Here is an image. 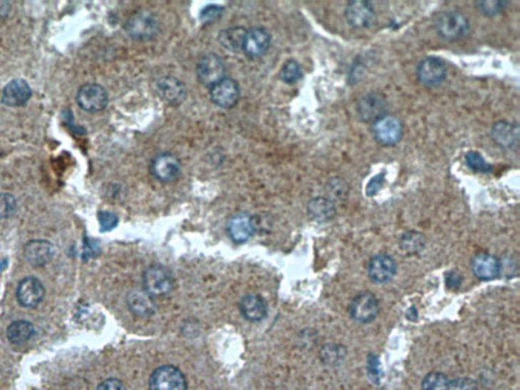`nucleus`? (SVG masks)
<instances>
[{
	"label": "nucleus",
	"instance_id": "nucleus-1",
	"mask_svg": "<svg viewBox=\"0 0 520 390\" xmlns=\"http://www.w3.org/2000/svg\"><path fill=\"white\" fill-rule=\"evenodd\" d=\"M435 28L443 40L455 42L469 34L471 23L462 11L449 9L439 14L436 19Z\"/></svg>",
	"mask_w": 520,
	"mask_h": 390
},
{
	"label": "nucleus",
	"instance_id": "nucleus-2",
	"mask_svg": "<svg viewBox=\"0 0 520 390\" xmlns=\"http://www.w3.org/2000/svg\"><path fill=\"white\" fill-rule=\"evenodd\" d=\"M125 30L133 39L151 40L159 32V21L152 11L140 9L126 21Z\"/></svg>",
	"mask_w": 520,
	"mask_h": 390
},
{
	"label": "nucleus",
	"instance_id": "nucleus-3",
	"mask_svg": "<svg viewBox=\"0 0 520 390\" xmlns=\"http://www.w3.org/2000/svg\"><path fill=\"white\" fill-rule=\"evenodd\" d=\"M372 133L381 146L393 147L402 139L404 125L397 116L386 114L372 123Z\"/></svg>",
	"mask_w": 520,
	"mask_h": 390
},
{
	"label": "nucleus",
	"instance_id": "nucleus-4",
	"mask_svg": "<svg viewBox=\"0 0 520 390\" xmlns=\"http://www.w3.org/2000/svg\"><path fill=\"white\" fill-rule=\"evenodd\" d=\"M349 313L353 320L359 323H371L380 313V303L373 292H360L350 301Z\"/></svg>",
	"mask_w": 520,
	"mask_h": 390
},
{
	"label": "nucleus",
	"instance_id": "nucleus-5",
	"mask_svg": "<svg viewBox=\"0 0 520 390\" xmlns=\"http://www.w3.org/2000/svg\"><path fill=\"white\" fill-rule=\"evenodd\" d=\"M142 282L145 291L151 297L167 296L175 285L170 272L159 265H151L145 270Z\"/></svg>",
	"mask_w": 520,
	"mask_h": 390
},
{
	"label": "nucleus",
	"instance_id": "nucleus-6",
	"mask_svg": "<svg viewBox=\"0 0 520 390\" xmlns=\"http://www.w3.org/2000/svg\"><path fill=\"white\" fill-rule=\"evenodd\" d=\"M76 103L83 111L97 113L105 110L108 106V93L103 85L88 83L83 85L76 93Z\"/></svg>",
	"mask_w": 520,
	"mask_h": 390
},
{
	"label": "nucleus",
	"instance_id": "nucleus-7",
	"mask_svg": "<svg viewBox=\"0 0 520 390\" xmlns=\"http://www.w3.org/2000/svg\"><path fill=\"white\" fill-rule=\"evenodd\" d=\"M150 390H187V381L182 371L173 365H163L152 373Z\"/></svg>",
	"mask_w": 520,
	"mask_h": 390
},
{
	"label": "nucleus",
	"instance_id": "nucleus-8",
	"mask_svg": "<svg viewBox=\"0 0 520 390\" xmlns=\"http://www.w3.org/2000/svg\"><path fill=\"white\" fill-rule=\"evenodd\" d=\"M417 77L425 87H438L447 77V68L442 59L437 56H427L417 66Z\"/></svg>",
	"mask_w": 520,
	"mask_h": 390
},
{
	"label": "nucleus",
	"instance_id": "nucleus-9",
	"mask_svg": "<svg viewBox=\"0 0 520 390\" xmlns=\"http://www.w3.org/2000/svg\"><path fill=\"white\" fill-rule=\"evenodd\" d=\"M197 73L200 84L209 89L212 85L226 78L225 63L218 54H206L197 63Z\"/></svg>",
	"mask_w": 520,
	"mask_h": 390
},
{
	"label": "nucleus",
	"instance_id": "nucleus-10",
	"mask_svg": "<svg viewBox=\"0 0 520 390\" xmlns=\"http://www.w3.org/2000/svg\"><path fill=\"white\" fill-rule=\"evenodd\" d=\"M397 261L390 254L384 253V252L370 258L368 266H367L369 279L379 285L390 282L397 275Z\"/></svg>",
	"mask_w": 520,
	"mask_h": 390
},
{
	"label": "nucleus",
	"instance_id": "nucleus-11",
	"mask_svg": "<svg viewBox=\"0 0 520 390\" xmlns=\"http://www.w3.org/2000/svg\"><path fill=\"white\" fill-rule=\"evenodd\" d=\"M240 85L232 78H225L209 88L212 103L222 109L234 108L240 100Z\"/></svg>",
	"mask_w": 520,
	"mask_h": 390
},
{
	"label": "nucleus",
	"instance_id": "nucleus-12",
	"mask_svg": "<svg viewBox=\"0 0 520 390\" xmlns=\"http://www.w3.org/2000/svg\"><path fill=\"white\" fill-rule=\"evenodd\" d=\"M345 19L350 27L361 30L375 23L376 11L369 1H350L345 9Z\"/></svg>",
	"mask_w": 520,
	"mask_h": 390
},
{
	"label": "nucleus",
	"instance_id": "nucleus-13",
	"mask_svg": "<svg viewBox=\"0 0 520 390\" xmlns=\"http://www.w3.org/2000/svg\"><path fill=\"white\" fill-rule=\"evenodd\" d=\"M357 112L362 121L374 123L388 114V102L380 93H368L358 102Z\"/></svg>",
	"mask_w": 520,
	"mask_h": 390
},
{
	"label": "nucleus",
	"instance_id": "nucleus-14",
	"mask_svg": "<svg viewBox=\"0 0 520 390\" xmlns=\"http://www.w3.org/2000/svg\"><path fill=\"white\" fill-rule=\"evenodd\" d=\"M151 172L159 181L163 183L175 181L181 173V162L174 154H159L152 159Z\"/></svg>",
	"mask_w": 520,
	"mask_h": 390
},
{
	"label": "nucleus",
	"instance_id": "nucleus-15",
	"mask_svg": "<svg viewBox=\"0 0 520 390\" xmlns=\"http://www.w3.org/2000/svg\"><path fill=\"white\" fill-rule=\"evenodd\" d=\"M271 35L266 28L254 27L247 30L242 52L249 58H259L269 51Z\"/></svg>",
	"mask_w": 520,
	"mask_h": 390
},
{
	"label": "nucleus",
	"instance_id": "nucleus-16",
	"mask_svg": "<svg viewBox=\"0 0 520 390\" xmlns=\"http://www.w3.org/2000/svg\"><path fill=\"white\" fill-rule=\"evenodd\" d=\"M44 296V286L36 278H25L19 283L16 298L21 306L26 307V308H35L41 303Z\"/></svg>",
	"mask_w": 520,
	"mask_h": 390
},
{
	"label": "nucleus",
	"instance_id": "nucleus-17",
	"mask_svg": "<svg viewBox=\"0 0 520 390\" xmlns=\"http://www.w3.org/2000/svg\"><path fill=\"white\" fill-rule=\"evenodd\" d=\"M157 92L163 101L173 106L182 104L187 96V91L182 80L172 75H166L157 80Z\"/></svg>",
	"mask_w": 520,
	"mask_h": 390
},
{
	"label": "nucleus",
	"instance_id": "nucleus-18",
	"mask_svg": "<svg viewBox=\"0 0 520 390\" xmlns=\"http://www.w3.org/2000/svg\"><path fill=\"white\" fill-rule=\"evenodd\" d=\"M472 270L481 280H492L499 277L502 270V263L497 256L481 252L472 259Z\"/></svg>",
	"mask_w": 520,
	"mask_h": 390
},
{
	"label": "nucleus",
	"instance_id": "nucleus-19",
	"mask_svg": "<svg viewBox=\"0 0 520 390\" xmlns=\"http://www.w3.org/2000/svg\"><path fill=\"white\" fill-rule=\"evenodd\" d=\"M54 246L47 240H31L24 247V255L31 265L41 268L48 265L54 256Z\"/></svg>",
	"mask_w": 520,
	"mask_h": 390
},
{
	"label": "nucleus",
	"instance_id": "nucleus-20",
	"mask_svg": "<svg viewBox=\"0 0 520 390\" xmlns=\"http://www.w3.org/2000/svg\"><path fill=\"white\" fill-rule=\"evenodd\" d=\"M491 137L494 142L502 149H517L519 144V126L509 121H497L491 128Z\"/></svg>",
	"mask_w": 520,
	"mask_h": 390
},
{
	"label": "nucleus",
	"instance_id": "nucleus-21",
	"mask_svg": "<svg viewBox=\"0 0 520 390\" xmlns=\"http://www.w3.org/2000/svg\"><path fill=\"white\" fill-rule=\"evenodd\" d=\"M31 97L32 89L27 80L16 78L4 87L1 101L7 107H21L27 104Z\"/></svg>",
	"mask_w": 520,
	"mask_h": 390
},
{
	"label": "nucleus",
	"instance_id": "nucleus-22",
	"mask_svg": "<svg viewBox=\"0 0 520 390\" xmlns=\"http://www.w3.org/2000/svg\"><path fill=\"white\" fill-rule=\"evenodd\" d=\"M227 232L235 243H245L254 234V218L246 213L237 214L229 220Z\"/></svg>",
	"mask_w": 520,
	"mask_h": 390
},
{
	"label": "nucleus",
	"instance_id": "nucleus-23",
	"mask_svg": "<svg viewBox=\"0 0 520 390\" xmlns=\"http://www.w3.org/2000/svg\"><path fill=\"white\" fill-rule=\"evenodd\" d=\"M240 312L250 322H259L266 318L267 305L266 300L257 294H247L241 299Z\"/></svg>",
	"mask_w": 520,
	"mask_h": 390
},
{
	"label": "nucleus",
	"instance_id": "nucleus-24",
	"mask_svg": "<svg viewBox=\"0 0 520 390\" xmlns=\"http://www.w3.org/2000/svg\"><path fill=\"white\" fill-rule=\"evenodd\" d=\"M307 211L310 218L317 223L331 222L336 216L335 202L328 197H314L308 202Z\"/></svg>",
	"mask_w": 520,
	"mask_h": 390
},
{
	"label": "nucleus",
	"instance_id": "nucleus-25",
	"mask_svg": "<svg viewBox=\"0 0 520 390\" xmlns=\"http://www.w3.org/2000/svg\"><path fill=\"white\" fill-rule=\"evenodd\" d=\"M128 305L131 312L140 317H150L157 309L152 297L145 291L131 292L128 297Z\"/></svg>",
	"mask_w": 520,
	"mask_h": 390
},
{
	"label": "nucleus",
	"instance_id": "nucleus-26",
	"mask_svg": "<svg viewBox=\"0 0 520 390\" xmlns=\"http://www.w3.org/2000/svg\"><path fill=\"white\" fill-rule=\"evenodd\" d=\"M247 30L244 27H231L221 31L219 34V42L224 48L231 52L242 51L243 43Z\"/></svg>",
	"mask_w": 520,
	"mask_h": 390
},
{
	"label": "nucleus",
	"instance_id": "nucleus-27",
	"mask_svg": "<svg viewBox=\"0 0 520 390\" xmlns=\"http://www.w3.org/2000/svg\"><path fill=\"white\" fill-rule=\"evenodd\" d=\"M35 334V327L27 320H16L7 327L6 335L9 342L16 346L26 344Z\"/></svg>",
	"mask_w": 520,
	"mask_h": 390
},
{
	"label": "nucleus",
	"instance_id": "nucleus-28",
	"mask_svg": "<svg viewBox=\"0 0 520 390\" xmlns=\"http://www.w3.org/2000/svg\"><path fill=\"white\" fill-rule=\"evenodd\" d=\"M425 243H426V241H425L424 235L416 232V231H409V232L404 233L400 238V242H398L400 249L405 253L411 254V255L423 251Z\"/></svg>",
	"mask_w": 520,
	"mask_h": 390
},
{
	"label": "nucleus",
	"instance_id": "nucleus-29",
	"mask_svg": "<svg viewBox=\"0 0 520 390\" xmlns=\"http://www.w3.org/2000/svg\"><path fill=\"white\" fill-rule=\"evenodd\" d=\"M347 354V348L343 344H326L322 347L321 359L326 365L336 366L345 360Z\"/></svg>",
	"mask_w": 520,
	"mask_h": 390
},
{
	"label": "nucleus",
	"instance_id": "nucleus-30",
	"mask_svg": "<svg viewBox=\"0 0 520 390\" xmlns=\"http://www.w3.org/2000/svg\"><path fill=\"white\" fill-rule=\"evenodd\" d=\"M326 190L331 201H343L349 196L350 186L343 178L331 177L326 183Z\"/></svg>",
	"mask_w": 520,
	"mask_h": 390
},
{
	"label": "nucleus",
	"instance_id": "nucleus-31",
	"mask_svg": "<svg viewBox=\"0 0 520 390\" xmlns=\"http://www.w3.org/2000/svg\"><path fill=\"white\" fill-rule=\"evenodd\" d=\"M303 71L301 65L295 59H288L283 64L280 70V78L285 84L294 85L301 80Z\"/></svg>",
	"mask_w": 520,
	"mask_h": 390
},
{
	"label": "nucleus",
	"instance_id": "nucleus-32",
	"mask_svg": "<svg viewBox=\"0 0 520 390\" xmlns=\"http://www.w3.org/2000/svg\"><path fill=\"white\" fill-rule=\"evenodd\" d=\"M449 377L442 372H430L422 380V390H448Z\"/></svg>",
	"mask_w": 520,
	"mask_h": 390
},
{
	"label": "nucleus",
	"instance_id": "nucleus-33",
	"mask_svg": "<svg viewBox=\"0 0 520 390\" xmlns=\"http://www.w3.org/2000/svg\"><path fill=\"white\" fill-rule=\"evenodd\" d=\"M508 4L509 2L503 0H479L474 2V6L479 13L489 18H493L504 11Z\"/></svg>",
	"mask_w": 520,
	"mask_h": 390
},
{
	"label": "nucleus",
	"instance_id": "nucleus-34",
	"mask_svg": "<svg viewBox=\"0 0 520 390\" xmlns=\"http://www.w3.org/2000/svg\"><path fill=\"white\" fill-rule=\"evenodd\" d=\"M464 161L467 167L477 173H490L493 170V166L485 160L483 156L477 151L467 152L464 156Z\"/></svg>",
	"mask_w": 520,
	"mask_h": 390
},
{
	"label": "nucleus",
	"instance_id": "nucleus-35",
	"mask_svg": "<svg viewBox=\"0 0 520 390\" xmlns=\"http://www.w3.org/2000/svg\"><path fill=\"white\" fill-rule=\"evenodd\" d=\"M366 370L367 376L370 381L373 384H379L383 378V371H381V363L379 357L374 353H369L366 359Z\"/></svg>",
	"mask_w": 520,
	"mask_h": 390
},
{
	"label": "nucleus",
	"instance_id": "nucleus-36",
	"mask_svg": "<svg viewBox=\"0 0 520 390\" xmlns=\"http://www.w3.org/2000/svg\"><path fill=\"white\" fill-rule=\"evenodd\" d=\"M18 209L16 199L13 194H0V218H9L14 215Z\"/></svg>",
	"mask_w": 520,
	"mask_h": 390
},
{
	"label": "nucleus",
	"instance_id": "nucleus-37",
	"mask_svg": "<svg viewBox=\"0 0 520 390\" xmlns=\"http://www.w3.org/2000/svg\"><path fill=\"white\" fill-rule=\"evenodd\" d=\"M223 13V6H218V4H209V6H204V9L200 11L199 20L204 23H212V21H216L217 19H219Z\"/></svg>",
	"mask_w": 520,
	"mask_h": 390
},
{
	"label": "nucleus",
	"instance_id": "nucleus-38",
	"mask_svg": "<svg viewBox=\"0 0 520 390\" xmlns=\"http://www.w3.org/2000/svg\"><path fill=\"white\" fill-rule=\"evenodd\" d=\"M98 221L102 232L113 230L118 225V216L111 211H101L98 214Z\"/></svg>",
	"mask_w": 520,
	"mask_h": 390
},
{
	"label": "nucleus",
	"instance_id": "nucleus-39",
	"mask_svg": "<svg viewBox=\"0 0 520 390\" xmlns=\"http://www.w3.org/2000/svg\"><path fill=\"white\" fill-rule=\"evenodd\" d=\"M448 390H479L476 380L469 377H459L450 380Z\"/></svg>",
	"mask_w": 520,
	"mask_h": 390
},
{
	"label": "nucleus",
	"instance_id": "nucleus-40",
	"mask_svg": "<svg viewBox=\"0 0 520 390\" xmlns=\"http://www.w3.org/2000/svg\"><path fill=\"white\" fill-rule=\"evenodd\" d=\"M384 182H385V173H379L370 179L365 192L369 197L374 196L383 189Z\"/></svg>",
	"mask_w": 520,
	"mask_h": 390
},
{
	"label": "nucleus",
	"instance_id": "nucleus-41",
	"mask_svg": "<svg viewBox=\"0 0 520 390\" xmlns=\"http://www.w3.org/2000/svg\"><path fill=\"white\" fill-rule=\"evenodd\" d=\"M462 280H464V277L459 270H452L445 273L446 287L449 290H452V291H457L459 289Z\"/></svg>",
	"mask_w": 520,
	"mask_h": 390
},
{
	"label": "nucleus",
	"instance_id": "nucleus-42",
	"mask_svg": "<svg viewBox=\"0 0 520 390\" xmlns=\"http://www.w3.org/2000/svg\"><path fill=\"white\" fill-rule=\"evenodd\" d=\"M97 390H128V389L121 380L116 379V378H109V379L104 380L102 384H100L99 386L97 387Z\"/></svg>",
	"mask_w": 520,
	"mask_h": 390
}]
</instances>
